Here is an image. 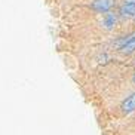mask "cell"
Wrapping results in <instances>:
<instances>
[{
    "mask_svg": "<svg viewBox=\"0 0 135 135\" xmlns=\"http://www.w3.org/2000/svg\"><path fill=\"white\" fill-rule=\"evenodd\" d=\"M111 6H113V0H95L92 3V8L97 12H108Z\"/></svg>",
    "mask_w": 135,
    "mask_h": 135,
    "instance_id": "6da1fadb",
    "label": "cell"
},
{
    "mask_svg": "<svg viewBox=\"0 0 135 135\" xmlns=\"http://www.w3.org/2000/svg\"><path fill=\"white\" fill-rule=\"evenodd\" d=\"M120 13L123 16H135V2H126L120 8Z\"/></svg>",
    "mask_w": 135,
    "mask_h": 135,
    "instance_id": "7a4b0ae2",
    "label": "cell"
},
{
    "mask_svg": "<svg viewBox=\"0 0 135 135\" xmlns=\"http://www.w3.org/2000/svg\"><path fill=\"white\" fill-rule=\"evenodd\" d=\"M122 110L125 113H129V111H134L135 110V94L131 95L129 98H126L122 104Z\"/></svg>",
    "mask_w": 135,
    "mask_h": 135,
    "instance_id": "3957f363",
    "label": "cell"
},
{
    "mask_svg": "<svg viewBox=\"0 0 135 135\" xmlns=\"http://www.w3.org/2000/svg\"><path fill=\"white\" fill-rule=\"evenodd\" d=\"M122 51L125 52V54H131V52L135 51V34L126 40V43L122 46Z\"/></svg>",
    "mask_w": 135,
    "mask_h": 135,
    "instance_id": "277c9868",
    "label": "cell"
},
{
    "mask_svg": "<svg viewBox=\"0 0 135 135\" xmlns=\"http://www.w3.org/2000/svg\"><path fill=\"white\" fill-rule=\"evenodd\" d=\"M114 24H116L114 13H105V18H104V25H105V28H111Z\"/></svg>",
    "mask_w": 135,
    "mask_h": 135,
    "instance_id": "5b68a950",
    "label": "cell"
},
{
    "mask_svg": "<svg viewBox=\"0 0 135 135\" xmlns=\"http://www.w3.org/2000/svg\"><path fill=\"white\" fill-rule=\"evenodd\" d=\"M134 82H135V76H134Z\"/></svg>",
    "mask_w": 135,
    "mask_h": 135,
    "instance_id": "8992f818",
    "label": "cell"
}]
</instances>
